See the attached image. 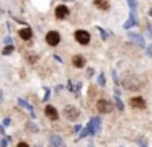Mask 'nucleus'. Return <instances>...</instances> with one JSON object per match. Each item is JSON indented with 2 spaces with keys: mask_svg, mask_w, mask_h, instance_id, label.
<instances>
[{
  "mask_svg": "<svg viewBox=\"0 0 152 147\" xmlns=\"http://www.w3.org/2000/svg\"><path fill=\"white\" fill-rule=\"evenodd\" d=\"M121 85H123V88H126V90H139V87H141L137 77H134V75H131V74L123 77Z\"/></svg>",
  "mask_w": 152,
  "mask_h": 147,
  "instance_id": "obj_1",
  "label": "nucleus"
},
{
  "mask_svg": "<svg viewBox=\"0 0 152 147\" xmlns=\"http://www.w3.org/2000/svg\"><path fill=\"white\" fill-rule=\"evenodd\" d=\"M96 110H98V113H102V114L111 113V111H113V101L98 100V101H96Z\"/></svg>",
  "mask_w": 152,
  "mask_h": 147,
  "instance_id": "obj_2",
  "label": "nucleus"
},
{
  "mask_svg": "<svg viewBox=\"0 0 152 147\" xmlns=\"http://www.w3.org/2000/svg\"><path fill=\"white\" fill-rule=\"evenodd\" d=\"M64 114H66V118L69 121H77L80 116V111L77 110L75 106H72V105H67V106L64 108Z\"/></svg>",
  "mask_w": 152,
  "mask_h": 147,
  "instance_id": "obj_3",
  "label": "nucleus"
},
{
  "mask_svg": "<svg viewBox=\"0 0 152 147\" xmlns=\"http://www.w3.org/2000/svg\"><path fill=\"white\" fill-rule=\"evenodd\" d=\"M88 129H90V136H95L96 132H100V126H102V119H100L98 116L92 118V119L88 121Z\"/></svg>",
  "mask_w": 152,
  "mask_h": 147,
  "instance_id": "obj_4",
  "label": "nucleus"
},
{
  "mask_svg": "<svg viewBox=\"0 0 152 147\" xmlns=\"http://www.w3.org/2000/svg\"><path fill=\"white\" fill-rule=\"evenodd\" d=\"M75 39H77V42L79 44H88L90 42V33L88 31H85V29H77L75 31Z\"/></svg>",
  "mask_w": 152,
  "mask_h": 147,
  "instance_id": "obj_5",
  "label": "nucleus"
},
{
  "mask_svg": "<svg viewBox=\"0 0 152 147\" xmlns=\"http://www.w3.org/2000/svg\"><path fill=\"white\" fill-rule=\"evenodd\" d=\"M59 41H61V34L57 31H49L46 34V42L49 46H57V44H59Z\"/></svg>",
  "mask_w": 152,
  "mask_h": 147,
  "instance_id": "obj_6",
  "label": "nucleus"
},
{
  "mask_svg": "<svg viewBox=\"0 0 152 147\" xmlns=\"http://www.w3.org/2000/svg\"><path fill=\"white\" fill-rule=\"evenodd\" d=\"M128 38L131 39L132 42H136V44H137L139 48H144V46H145L144 36H141V34H139V33H132V31H131V33H129V34H128Z\"/></svg>",
  "mask_w": 152,
  "mask_h": 147,
  "instance_id": "obj_7",
  "label": "nucleus"
},
{
  "mask_svg": "<svg viewBox=\"0 0 152 147\" xmlns=\"http://www.w3.org/2000/svg\"><path fill=\"white\" fill-rule=\"evenodd\" d=\"M44 113H46V116L49 118V119L56 121L57 118H59V113H57V110L54 106H51V105H48L46 108H44Z\"/></svg>",
  "mask_w": 152,
  "mask_h": 147,
  "instance_id": "obj_8",
  "label": "nucleus"
},
{
  "mask_svg": "<svg viewBox=\"0 0 152 147\" xmlns=\"http://www.w3.org/2000/svg\"><path fill=\"white\" fill-rule=\"evenodd\" d=\"M134 25H137V16H136V12H131L129 13V18L124 21V29H129V28H132Z\"/></svg>",
  "mask_w": 152,
  "mask_h": 147,
  "instance_id": "obj_9",
  "label": "nucleus"
},
{
  "mask_svg": "<svg viewBox=\"0 0 152 147\" xmlns=\"http://www.w3.org/2000/svg\"><path fill=\"white\" fill-rule=\"evenodd\" d=\"M131 106L132 108H139V110H144L145 108V100L142 97H134V98H131Z\"/></svg>",
  "mask_w": 152,
  "mask_h": 147,
  "instance_id": "obj_10",
  "label": "nucleus"
},
{
  "mask_svg": "<svg viewBox=\"0 0 152 147\" xmlns=\"http://www.w3.org/2000/svg\"><path fill=\"white\" fill-rule=\"evenodd\" d=\"M66 16H69V8H67L66 5H59V7L56 8V18L64 20Z\"/></svg>",
  "mask_w": 152,
  "mask_h": 147,
  "instance_id": "obj_11",
  "label": "nucleus"
},
{
  "mask_svg": "<svg viewBox=\"0 0 152 147\" xmlns=\"http://www.w3.org/2000/svg\"><path fill=\"white\" fill-rule=\"evenodd\" d=\"M49 142H51V146H53V147H66V146H64L62 137L57 136V134H53V136L49 137Z\"/></svg>",
  "mask_w": 152,
  "mask_h": 147,
  "instance_id": "obj_12",
  "label": "nucleus"
},
{
  "mask_svg": "<svg viewBox=\"0 0 152 147\" xmlns=\"http://www.w3.org/2000/svg\"><path fill=\"white\" fill-rule=\"evenodd\" d=\"M72 64H74V67H77V69H82V67H85V57L83 56H74L72 57Z\"/></svg>",
  "mask_w": 152,
  "mask_h": 147,
  "instance_id": "obj_13",
  "label": "nucleus"
},
{
  "mask_svg": "<svg viewBox=\"0 0 152 147\" xmlns=\"http://www.w3.org/2000/svg\"><path fill=\"white\" fill-rule=\"evenodd\" d=\"M95 7H98L100 10L106 12V10H110V2L108 0H95Z\"/></svg>",
  "mask_w": 152,
  "mask_h": 147,
  "instance_id": "obj_14",
  "label": "nucleus"
},
{
  "mask_svg": "<svg viewBox=\"0 0 152 147\" xmlns=\"http://www.w3.org/2000/svg\"><path fill=\"white\" fill-rule=\"evenodd\" d=\"M18 34H20V38L21 39H31V36H33V31H31L30 28H23V29H20V33H18Z\"/></svg>",
  "mask_w": 152,
  "mask_h": 147,
  "instance_id": "obj_15",
  "label": "nucleus"
},
{
  "mask_svg": "<svg viewBox=\"0 0 152 147\" xmlns=\"http://www.w3.org/2000/svg\"><path fill=\"white\" fill-rule=\"evenodd\" d=\"M115 103H116V108H118V111H124V103H123L121 98L118 97V93L115 95Z\"/></svg>",
  "mask_w": 152,
  "mask_h": 147,
  "instance_id": "obj_16",
  "label": "nucleus"
},
{
  "mask_svg": "<svg viewBox=\"0 0 152 147\" xmlns=\"http://www.w3.org/2000/svg\"><path fill=\"white\" fill-rule=\"evenodd\" d=\"M87 136H90L88 126H87V127H82V131H80V134H79V139H83V137H87Z\"/></svg>",
  "mask_w": 152,
  "mask_h": 147,
  "instance_id": "obj_17",
  "label": "nucleus"
},
{
  "mask_svg": "<svg viewBox=\"0 0 152 147\" xmlns=\"http://www.w3.org/2000/svg\"><path fill=\"white\" fill-rule=\"evenodd\" d=\"M18 103H20L21 106H25V108H26V110H28V111H30V113H31V116H34V113H33V108H31V106H30V105H28V103H26V101H25V100H18Z\"/></svg>",
  "mask_w": 152,
  "mask_h": 147,
  "instance_id": "obj_18",
  "label": "nucleus"
},
{
  "mask_svg": "<svg viewBox=\"0 0 152 147\" xmlns=\"http://www.w3.org/2000/svg\"><path fill=\"white\" fill-rule=\"evenodd\" d=\"M98 85H100V87H105V85H106L105 74H103V72H100V74H98Z\"/></svg>",
  "mask_w": 152,
  "mask_h": 147,
  "instance_id": "obj_19",
  "label": "nucleus"
},
{
  "mask_svg": "<svg viewBox=\"0 0 152 147\" xmlns=\"http://www.w3.org/2000/svg\"><path fill=\"white\" fill-rule=\"evenodd\" d=\"M128 5H129V8H131V12H136V10H137V2H136V0H128Z\"/></svg>",
  "mask_w": 152,
  "mask_h": 147,
  "instance_id": "obj_20",
  "label": "nucleus"
},
{
  "mask_svg": "<svg viewBox=\"0 0 152 147\" xmlns=\"http://www.w3.org/2000/svg\"><path fill=\"white\" fill-rule=\"evenodd\" d=\"M26 127H28V131H31V132H38V131H39V129H38V126H36L34 123H28Z\"/></svg>",
  "mask_w": 152,
  "mask_h": 147,
  "instance_id": "obj_21",
  "label": "nucleus"
},
{
  "mask_svg": "<svg viewBox=\"0 0 152 147\" xmlns=\"http://www.w3.org/2000/svg\"><path fill=\"white\" fill-rule=\"evenodd\" d=\"M96 29H98V33H100V34H102V39H103V41H106V39H108V33H106V31H105V29H103V28H100V26H98V28H96Z\"/></svg>",
  "mask_w": 152,
  "mask_h": 147,
  "instance_id": "obj_22",
  "label": "nucleus"
},
{
  "mask_svg": "<svg viewBox=\"0 0 152 147\" xmlns=\"http://www.w3.org/2000/svg\"><path fill=\"white\" fill-rule=\"evenodd\" d=\"M13 51H15V48H13V46H10V44H8L7 48L4 49V54H5V56H8V54H12Z\"/></svg>",
  "mask_w": 152,
  "mask_h": 147,
  "instance_id": "obj_23",
  "label": "nucleus"
},
{
  "mask_svg": "<svg viewBox=\"0 0 152 147\" xmlns=\"http://www.w3.org/2000/svg\"><path fill=\"white\" fill-rule=\"evenodd\" d=\"M28 61H30L31 64H34V62L38 61V56L36 54H31V52H30V54H28Z\"/></svg>",
  "mask_w": 152,
  "mask_h": 147,
  "instance_id": "obj_24",
  "label": "nucleus"
},
{
  "mask_svg": "<svg viewBox=\"0 0 152 147\" xmlns=\"http://www.w3.org/2000/svg\"><path fill=\"white\" fill-rule=\"evenodd\" d=\"M137 142L141 144V147H147V142H145V139H142V137H141V139L137 140Z\"/></svg>",
  "mask_w": 152,
  "mask_h": 147,
  "instance_id": "obj_25",
  "label": "nucleus"
},
{
  "mask_svg": "<svg viewBox=\"0 0 152 147\" xmlns=\"http://www.w3.org/2000/svg\"><path fill=\"white\" fill-rule=\"evenodd\" d=\"M147 33H149V36H151V39H152V25L151 23L147 25Z\"/></svg>",
  "mask_w": 152,
  "mask_h": 147,
  "instance_id": "obj_26",
  "label": "nucleus"
},
{
  "mask_svg": "<svg viewBox=\"0 0 152 147\" xmlns=\"http://www.w3.org/2000/svg\"><path fill=\"white\" fill-rule=\"evenodd\" d=\"M145 52H147V56H151V57H152V46H149V48L145 49Z\"/></svg>",
  "mask_w": 152,
  "mask_h": 147,
  "instance_id": "obj_27",
  "label": "nucleus"
},
{
  "mask_svg": "<svg viewBox=\"0 0 152 147\" xmlns=\"http://www.w3.org/2000/svg\"><path fill=\"white\" fill-rule=\"evenodd\" d=\"M74 131H75V132H80V131H82V126H80V124H77V126L74 127Z\"/></svg>",
  "mask_w": 152,
  "mask_h": 147,
  "instance_id": "obj_28",
  "label": "nucleus"
},
{
  "mask_svg": "<svg viewBox=\"0 0 152 147\" xmlns=\"http://www.w3.org/2000/svg\"><path fill=\"white\" fill-rule=\"evenodd\" d=\"M93 75V69H88V70H87V77H92Z\"/></svg>",
  "mask_w": 152,
  "mask_h": 147,
  "instance_id": "obj_29",
  "label": "nucleus"
},
{
  "mask_svg": "<svg viewBox=\"0 0 152 147\" xmlns=\"http://www.w3.org/2000/svg\"><path fill=\"white\" fill-rule=\"evenodd\" d=\"M113 80H115L116 83H118V75H116V72H115V70H113Z\"/></svg>",
  "mask_w": 152,
  "mask_h": 147,
  "instance_id": "obj_30",
  "label": "nucleus"
},
{
  "mask_svg": "<svg viewBox=\"0 0 152 147\" xmlns=\"http://www.w3.org/2000/svg\"><path fill=\"white\" fill-rule=\"evenodd\" d=\"M17 147H30V146H28V144L26 142H20V144H18V146Z\"/></svg>",
  "mask_w": 152,
  "mask_h": 147,
  "instance_id": "obj_31",
  "label": "nucleus"
},
{
  "mask_svg": "<svg viewBox=\"0 0 152 147\" xmlns=\"http://www.w3.org/2000/svg\"><path fill=\"white\" fill-rule=\"evenodd\" d=\"M7 140H8V139H4V140H2V142H0V147H5V146H7Z\"/></svg>",
  "mask_w": 152,
  "mask_h": 147,
  "instance_id": "obj_32",
  "label": "nucleus"
},
{
  "mask_svg": "<svg viewBox=\"0 0 152 147\" xmlns=\"http://www.w3.org/2000/svg\"><path fill=\"white\" fill-rule=\"evenodd\" d=\"M149 16H152V8H151V10H149Z\"/></svg>",
  "mask_w": 152,
  "mask_h": 147,
  "instance_id": "obj_33",
  "label": "nucleus"
},
{
  "mask_svg": "<svg viewBox=\"0 0 152 147\" xmlns=\"http://www.w3.org/2000/svg\"><path fill=\"white\" fill-rule=\"evenodd\" d=\"M88 147H93V146H92V144H90V146H88Z\"/></svg>",
  "mask_w": 152,
  "mask_h": 147,
  "instance_id": "obj_34",
  "label": "nucleus"
},
{
  "mask_svg": "<svg viewBox=\"0 0 152 147\" xmlns=\"http://www.w3.org/2000/svg\"><path fill=\"white\" fill-rule=\"evenodd\" d=\"M36 147H41V146H36Z\"/></svg>",
  "mask_w": 152,
  "mask_h": 147,
  "instance_id": "obj_35",
  "label": "nucleus"
}]
</instances>
